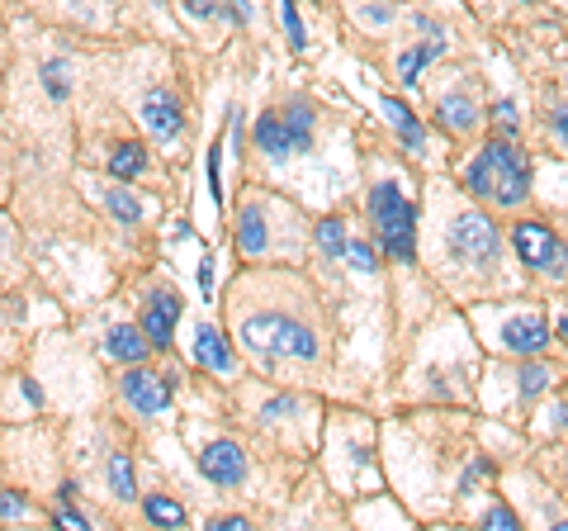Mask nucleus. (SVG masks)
Wrapping results in <instances>:
<instances>
[{
    "instance_id": "obj_1",
    "label": "nucleus",
    "mask_w": 568,
    "mask_h": 531,
    "mask_svg": "<svg viewBox=\"0 0 568 531\" xmlns=\"http://www.w3.org/2000/svg\"><path fill=\"white\" fill-rule=\"evenodd\" d=\"M464 190L479 195V200L512 209V204H521L531 195V157L516 143H507V138H493L474 162L464 166Z\"/></svg>"
},
{
    "instance_id": "obj_2",
    "label": "nucleus",
    "mask_w": 568,
    "mask_h": 531,
    "mask_svg": "<svg viewBox=\"0 0 568 531\" xmlns=\"http://www.w3.org/2000/svg\"><path fill=\"white\" fill-rule=\"evenodd\" d=\"M370 214L379 228V247L389 261L417 257V204L398 190V181H379L370 190Z\"/></svg>"
},
{
    "instance_id": "obj_3",
    "label": "nucleus",
    "mask_w": 568,
    "mask_h": 531,
    "mask_svg": "<svg viewBox=\"0 0 568 531\" xmlns=\"http://www.w3.org/2000/svg\"><path fill=\"white\" fill-rule=\"evenodd\" d=\"M242 337H247V347L261 351V356H299V361H313V356H318V332L308 328V323H289L280 313L247 318V323H242Z\"/></svg>"
},
{
    "instance_id": "obj_4",
    "label": "nucleus",
    "mask_w": 568,
    "mask_h": 531,
    "mask_svg": "<svg viewBox=\"0 0 568 531\" xmlns=\"http://www.w3.org/2000/svg\"><path fill=\"white\" fill-rule=\"evenodd\" d=\"M512 247H516V257L526 261L531 271H550V275H559L564 271V261H568V252H564V242L550 233V223H540V219H521L512 228Z\"/></svg>"
},
{
    "instance_id": "obj_5",
    "label": "nucleus",
    "mask_w": 568,
    "mask_h": 531,
    "mask_svg": "<svg viewBox=\"0 0 568 531\" xmlns=\"http://www.w3.org/2000/svg\"><path fill=\"white\" fill-rule=\"evenodd\" d=\"M450 247L460 261H493L502 238H497V223L488 214H460L450 223Z\"/></svg>"
},
{
    "instance_id": "obj_6",
    "label": "nucleus",
    "mask_w": 568,
    "mask_h": 531,
    "mask_svg": "<svg viewBox=\"0 0 568 531\" xmlns=\"http://www.w3.org/2000/svg\"><path fill=\"white\" fill-rule=\"evenodd\" d=\"M119 389H124V399L138 408L142 418H157V413H166V408H171V380H166V375H157V370H147L142 361L124 370Z\"/></svg>"
},
{
    "instance_id": "obj_7",
    "label": "nucleus",
    "mask_w": 568,
    "mask_h": 531,
    "mask_svg": "<svg viewBox=\"0 0 568 531\" xmlns=\"http://www.w3.org/2000/svg\"><path fill=\"white\" fill-rule=\"evenodd\" d=\"M199 470H204L209 484H218V489H237V484L247 479V451L232 446V441H209V446L199 451Z\"/></svg>"
},
{
    "instance_id": "obj_8",
    "label": "nucleus",
    "mask_w": 568,
    "mask_h": 531,
    "mask_svg": "<svg viewBox=\"0 0 568 531\" xmlns=\"http://www.w3.org/2000/svg\"><path fill=\"white\" fill-rule=\"evenodd\" d=\"M180 323V294L176 290H157L152 294V304H147V313H142V332H147V342L157 351L171 347V332H176Z\"/></svg>"
},
{
    "instance_id": "obj_9",
    "label": "nucleus",
    "mask_w": 568,
    "mask_h": 531,
    "mask_svg": "<svg viewBox=\"0 0 568 531\" xmlns=\"http://www.w3.org/2000/svg\"><path fill=\"white\" fill-rule=\"evenodd\" d=\"M142 124L157 133V138H180V129H185V114H180V100L166 91H152L147 100H142Z\"/></svg>"
},
{
    "instance_id": "obj_10",
    "label": "nucleus",
    "mask_w": 568,
    "mask_h": 531,
    "mask_svg": "<svg viewBox=\"0 0 568 531\" xmlns=\"http://www.w3.org/2000/svg\"><path fill=\"white\" fill-rule=\"evenodd\" d=\"M502 347L516 351V356H540L550 347V323L545 318H516L502 328Z\"/></svg>"
},
{
    "instance_id": "obj_11",
    "label": "nucleus",
    "mask_w": 568,
    "mask_h": 531,
    "mask_svg": "<svg viewBox=\"0 0 568 531\" xmlns=\"http://www.w3.org/2000/svg\"><path fill=\"white\" fill-rule=\"evenodd\" d=\"M105 351L114 356V361H124V366H138L142 356L152 351V342H147V332H142V328H128V323H119V328H109Z\"/></svg>"
},
{
    "instance_id": "obj_12",
    "label": "nucleus",
    "mask_w": 568,
    "mask_h": 531,
    "mask_svg": "<svg viewBox=\"0 0 568 531\" xmlns=\"http://www.w3.org/2000/svg\"><path fill=\"white\" fill-rule=\"evenodd\" d=\"M237 247L247 257L266 252V214H261V204H242V214H237Z\"/></svg>"
},
{
    "instance_id": "obj_13",
    "label": "nucleus",
    "mask_w": 568,
    "mask_h": 531,
    "mask_svg": "<svg viewBox=\"0 0 568 531\" xmlns=\"http://www.w3.org/2000/svg\"><path fill=\"white\" fill-rule=\"evenodd\" d=\"M195 361H199L204 370H232V351H228V342H223V332L199 328V337H195Z\"/></svg>"
},
{
    "instance_id": "obj_14",
    "label": "nucleus",
    "mask_w": 568,
    "mask_h": 531,
    "mask_svg": "<svg viewBox=\"0 0 568 531\" xmlns=\"http://www.w3.org/2000/svg\"><path fill=\"white\" fill-rule=\"evenodd\" d=\"M256 147L266 152V157H284L289 152V133H284V114L270 110L256 119Z\"/></svg>"
},
{
    "instance_id": "obj_15",
    "label": "nucleus",
    "mask_w": 568,
    "mask_h": 531,
    "mask_svg": "<svg viewBox=\"0 0 568 531\" xmlns=\"http://www.w3.org/2000/svg\"><path fill=\"white\" fill-rule=\"evenodd\" d=\"M384 114H389L393 129L403 133V143H408V147H422V143H426V129L417 124V114H412L408 105L398 100V95H384Z\"/></svg>"
},
{
    "instance_id": "obj_16",
    "label": "nucleus",
    "mask_w": 568,
    "mask_h": 531,
    "mask_svg": "<svg viewBox=\"0 0 568 531\" xmlns=\"http://www.w3.org/2000/svg\"><path fill=\"white\" fill-rule=\"evenodd\" d=\"M109 489H114V498H124V503L138 498V470H133V456H128V451H114V456H109Z\"/></svg>"
},
{
    "instance_id": "obj_17",
    "label": "nucleus",
    "mask_w": 568,
    "mask_h": 531,
    "mask_svg": "<svg viewBox=\"0 0 568 531\" xmlns=\"http://www.w3.org/2000/svg\"><path fill=\"white\" fill-rule=\"evenodd\" d=\"M284 114V133H289V152H308L313 147V110L308 105H289Z\"/></svg>"
},
{
    "instance_id": "obj_18",
    "label": "nucleus",
    "mask_w": 568,
    "mask_h": 531,
    "mask_svg": "<svg viewBox=\"0 0 568 531\" xmlns=\"http://www.w3.org/2000/svg\"><path fill=\"white\" fill-rule=\"evenodd\" d=\"M436 114H441V119L450 124V129H460V133H469L474 124H479V110H474V100H469L464 91L445 95V100H441V110H436Z\"/></svg>"
},
{
    "instance_id": "obj_19",
    "label": "nucleus",
    "mask_w": 568,
    "mask_h": 531,
    "mask_svg": "<svg viewBox=\"0 0 568 531\" xmlns=\"http://www.w3.org/2000/svg\"><path fill=\"white\" fill-rule=\"evenodd\" d=\"M109 171H114L119 181H133V176L147 171V152H142L138 143H119L114 152H109Z\"/></svg>"
},
{
    "instance_id": "obj_20",
    "label": "nucleus",
    "mask_w": 568,
    "mask_h": 531,
    "mask_svg": "<svg viewBox=\"0 0 568 531\" xmlns=\"http://www.w3.org/2000/svg\"><path fill=\"white\" fill-rule=\"evenodd\" d=\"M142 513H147V522H157V527H185V508L166 494H152L142 503Z\"/></svg>"
},
{
    "instance_id": "obj_21",
    "label": "nucleus",
    "mask_w": 568,
    "mask_h": 531,
    "mask_svg": "<svg viewBox=\"0 0 568 531\" xmlns=\"http://www.w3.org/2000/svg\"><path fill=\"white\" fill-rule=\"evenodd\" d=\"M436 53H441V43H422V48H408V53L398 57V76H403V86H417V81H422V67Z\"/></svg>"
},
{
    "instance_id": "obj_22",
    "label": "nucleus",
    "mask_w": 568,
    "mask_h": 531,
    "mask_svg": "<svg viewBox=\"0 0 568 531\" xmlns=\"http://www.w3.org/2000/svg\"><path fill=\"white\" fill-rule=\"evenodd\" d=\"M346 223L341 219H322L318 223V247H322V257H341L346 252Z\"/></svg>"
},
{
    "instance_id": "obj_23",
    "label": "nucleus",
    "mask_w": 568,
    "mask_h": 531,
    "mask_svg": "<svg viewBox=\"0 0 568 531\" xmlns=\"http://www.w3.org/2000/svg\"><path fill=\"white\" fill-rule=\"evenodd\" d=\"M280 19H284V34H289V48H294V53H303V48H308V34H303L299 5H294V0H280Z\"/></svg>"
},
{
    "instance_id": "obj_24",
    "label": "nucleus",
    "mask_w": 568,
    "mask_h": 531,
    "mask_svg": "<svg viewBox=\"0 0 568 531\" xmlns=\"http://www.w3.org/2000/svg\"><path fill=\"white\" fill-rule=\"evenodd\" d=\"M109 209H114V219L119 223H138L142 219V204L128 195L124 185H109Z\"/></svg>"
},
{
    "instance_id": "obj_25",
    "label": "nucleus",
    "mask_w": 568,
    "mask_h": 531,
    "mask_svg": "<svg viewBox=\"0 0 568 531\" xmlns=\"http://www.w3.org/2000/svg\"><path fill=\"white\" fill-rule=\"evenodd\" d=\"M341 257H346V266H351V271H365V275L379 266V252H374V242H346V252H341Z\"/></svg>"
},
{
    "instance_id": "obj_26",
    "label": "nucleus",
    "mask_w": 568,
    "mask_h": 531,
    "mask_svg": "<svg viewBox=\"0 0 568 531\" xmlns=\"http://www.w3.org/2000/svg\"><path fill=\"white\" fill-rule=\"evenodd\" d=\"M493 129H497V138H516V129H521V119H516V105H512V100H502V105H493Z\"/></svg>"
},
{
    "instance_id": "obj_27",
    "label": "nucleus",
    "mask_w": 568,
    "mask_h": 531,
    "mask_svg": "<svg viewBox=\"0 0 568 531\" xmlns=\"http://www.w3.org/2000/svg\"><path fill=\"white\" fill-rule=\"evenodd\" d=\"M43 86H48V95H53V100H67V62H48V67H43Z\"/></svg>"
},
{
    "instance_id": "obj_28",
    "label": "nucleus",
    "mask_w": 568,
    "mask_h": 531,
    "mask_svg": "<svg viewBox=\"0 0 568 531\" xmlns=\"http://www.w3.org/2000/svg\"><path fill=\"white\" fill-rule=\"evenodd\" d=\"M545 385H550V370H545V366H535V361H531V366L521 370V394H526V399H531V394H540Z\"/></svg>"
},
{
    "instance_id": "obj_29",
    "label": "nucleus",
    "mask_w": 568,
    "mask_h": 531,
    "mask_svg": "<svg viewBox=\"0 0 568 531\" xmlns=\"http://www.w3.org/2000/svg\"><path fill=\"white\" fill-rule=\"evenodd\" d=\"M29 513V498L19 489H0V517H24Z\"/></svg>"
},
{
    "instance_id": "obj_30",
    "label": "nucleus",
    "mask_w": 568,
    "mask_h": 531,
    "mask_svg": "<svg viewBox=\"0 0 568 531\" xmlns=\"http://www.w3.org/2000/svg\"><path fill=\"white\" fill-rule=\"evenodd\" d=\"M483 527H493V531H512V527H516V517L507 513V508H488V513H483Z\"/></svg>"
},
{
    "instance_id": "obj_31",
    "label": "nucleus",
    "mask_w": 568,
    "mask_h": 531,
    "mask_svg": "<svg viewBox=\"0 0 568 531\" xmlns=\"http://www.w3.org/2000/svg\"><path fill=\"white\" fill-rule=\"evenodd\" d=\"M57 527H71V531H81V527H86V517L76 513V508H57Z\"/></svg>"
},
{
    "instance_id": "obj_32",
    "label": "nucleus",
    "mask_w": 568,
    "mask_h": 531,
    "mask_svg": "<svg viewBox=\"0 0 568 531\" xmlns=\"http://www.w3.org/2000/svg\"><path fill=\"white\" fill-rule=\"evenodd\" d=\"M550 129L559 133V138H564V147H568V105H559V110L550 114Z\"/></svg>"
},
{
    "instance_id": "obj_33",
    "label": "nucleus",
    "mask_w": 568,
    "mask_h": 531,
    "mask_svg": "<svg viewBox=\"0 0 568 531\" xmlns=\"http://www.w3.org/2000/svg\"><path fill=\"white\" fill-rule=\"evenodd\" d=\"M251 522L247 517H218V522H213V531H247Z\"/></svg>"
},
{
    "instance_id": "obj_34",
    "label": "nucleus",
    "mask_w": 568,
    "mask_h": 531,
    "mask_svg": "<svg viewBox=\"0 0 568 531\" xmlns=\"http://www.w3.org/2000/svg\"><path fill=\"white\" fill-rule=\"evenodd\" d=\"M185 10H190V15H213V0H185Z\"/></svg>"
},
{
    "instance_id": "obj_35",
    "label": "nucleus",
    "mask_w": 568,
    "mask_h": 531,
    "mask_svg": "<svg viewBox=\"0 0 568 531\" xmlns=\"http://www.w3.org/2000/svg\"><path fill=\"white\" fill-rule=\"evenodd\" d=\"M199 285H204V290L213 285V261H204V266H199Z\"/></svg>"
}]
</instances>
